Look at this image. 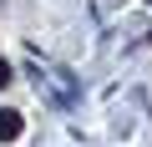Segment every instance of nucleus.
Masks as SVG:
<instances>
[{
	"mask_svg": "<svg viewBox=\"0 0 152 147\" xmlns=\"http://www.w3.org/2000/svg\"><path fill=\"white\" fill-rule=\"evenodd\" d=\"M5 81H10V66H5V61H0V86H5Z\"/></svg>",
	"mask_w": 152,
	"mask_h": 147,
	"instance_id": "nucleus-2",
	"label": "nucleus"
},
{
	"mask_svg": "<svg viewBox=\"0 0 152 147\" xmlns=\"http://www.w3.org/2000/svg\"><path fill=\"white\" fill-rule=\"evenodd\" d=\"M15 137H20V112L5 107V112H0V142H15Z\"/></svg>",
	"mask_w": 152,
	"mask_h": 147,
	"instance_id": "nucleus-1",
	"label": "nucleus"
}]
</instances>
